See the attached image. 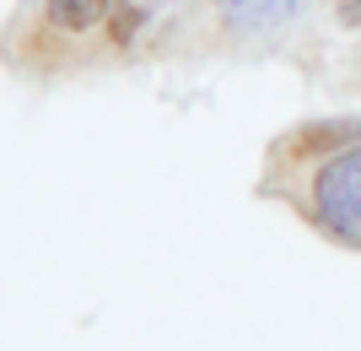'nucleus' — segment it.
Masks as SVG:
<instances>
[{"mask_svg":"<svg viewBox=\"0 0 361 351\" xmlns=\"http://www.w3.org/2000/svg\"><path fill=\"white\" fill-rule=\"evenodd\" d=\"M313 211H318V222H324L334 238H345V244L361 249V146L329 157V162L318 168Z\"/></svg>","mask_w":361,"mask_h":351,"instance_id":"obj_1","label":"nucleus"},{"mask_svg":"<svg viewBox=\"0 0 361 351\" xmlns=\"http://www.w3.org/2000/svg\"><path fill=\"white\" fill-rule=\"evenodd\" d=\"M226 16V28L243 32V38H254V32H275L286 28V22H297L302 11H307V0H216Z\"/></svg>","mask_w":361,"mask_h":351,"instance_id":"obj_2","label":"nucleus"},{"mask_svg":"<svg viewBox=\"0 0 361 351\" xmlns=\"http://www.w3.org/2000/svg\"><path fill=\"white\" fill-rule=\"evenodd\" d=\"M49 6V22L65 32H87L92 22H103V11L114 6V0H44Z\"/></svg>","mask_w":361,"mask_h":351,"instance_id":"obj_3","label":"nucleus"},{"mask_svg":"<svg viewBox=\"0 0 361 351\" xmlns=\"http://www.w3.org/2000/svg\"><path fill=\"white\" fill-rule=\"evenodd\" d=\"M340 16H345L350 28H361V0H340Z\"/></svg>","mask_w":361,"mask_h":351,"instance_id":"obj_4","label":"nucleus"}]
</instances>
